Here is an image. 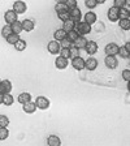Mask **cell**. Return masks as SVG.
Instances as JSON below:
<instances>
[{"label":"cell","mask_w":130,"mask_h":146,"mask_svg":"<svg viewBox=\"0 0 130 146\" xmlns=\"http://www.w3.org/2000/svg\"><path fill=\"white\" fill-rule=\"evenodd\" d=\"M74 30L78 33L79 36H85L91 33V26L88 24H86V22H78V24H76V29Z\"/></svg>","instance_id":"obj_1"},{"label":"cell","mask_w":130,"mask_h":146,"mask_svg":"<svg viewBox=\"0 0 130 146\" xmlns=\"http://www.w3.org/2000/svg\"><path fill=\"white\" fill-rule=\"evenodd\" d=\"M34 103H35L36 108H39V110H47V108H49V106H51V102H49L48 98L42 97V95L36 98V100Z\"/></svg>","instance_id":"obj_2"},{"label":"cell","mask_w":130,"mask_h":146,"mask_svg":"<svg viewBox=\"0 0 130 146\" xmlns=\"http://www.w3.org/2000/svg\"><path fill=\"white\" fill-rule=\"evenodd\" d=\"M118 48H120V46L117 43H108L104 51H106L107 56H116V55H118Z\"/></svg>","instance_id":"obj_3"},{"label":"cell","mask_w":130,"mask_h":146,"mask_svg":"<svg viewBox=\"0 0 130 146\" xmlns=\"http://www.w3.org/2000/svg\"><path fill=\"white\" fill-rule=\"evenodd\" d=\"M69 16H70V20H72L74 24H78V22H81L82 12H81V9H79V8L69 9Z\"/></svg>","instance_id":"obj_4"},{"label":"cell","mask_w":130,"mask_h":146,"mask_svg":"<svg viewBox=\"0 0 130 146\" xmlns=\"http://www.w3.org/2000/svg\"><path fill=\"white\" fill-rule=\"evenodd\" d=\"M12 88V82L9 80H3L0 82V94H11Z\"/></svg>","instance_id":"obj_5"},{"label":"cell","mask_w":130,"mask_h":146,"mask_svg":"<svg viewBox=\"0 0 130 146\" xmlns=\"http://www.w3.org/2000/svg\"><path fill=\"white\" fill-rule=\"evenodd\" d=\"M4 20H5L7 25H12L17 21V15H16V12H13V9H8L4 13Z\"/></svg>","instance_id":"obj_6"},{"label":"cell","mask_w":130,"mask_h":146,"mask_svg":"<svg viewBox=\"0 0 130 146\" xmlns=\"http://www.w3.org/2000/svg\"><path fill=\"white\" fill-rule=\"evenodd\" d=\"M27 5L25 1H15L13 4V12H16V15H22L26 12Z\"/></svg>","instance_id":"obj_7"},{"label":"cell","mask_w":130,"mask_h":146,"mask_svg":"<svg viewBox=\"0 0 130 146\" xmlns=\"http://www.w3.org/2000/svg\"><path fill=\"white\" fill-rule=\"evenodd\" d=\"M72 67L76 70H83L85 69V59L81 56L72 59Z\"/></svg>","instance_id":"obj_8"},{"label":"cell","mask_w":130,"mask_h":146,"mask_svg":"<svg viewBox=\"0 0 130 146\" xmlns=\"http://www.w3.org/2000/svg\"><path fill=\"white\" fill-rule=\"evenodd\" d=\"M104 64H106V67L108 68V69H116L118 65V61H117V59H116V56H106Z\"/></svg>","instance_id":"obj_9"},{"label":"cell","mask_w":130,"mask_h":146,"mask_svg":"<svg viewBox=\"0 0 130 146\" xmlns=\"http://www.w3.org/2000/svg\"><path fill=\"white\" fill-rule=\"evenodd\" d=\"M47 50L51 55H57L60 52V43L56 40H49V43L47 44Z\"/></svg>","instance_id":"obj_10"},{"label":"cell","mask_w":130,"mask_h":146,"mask_svg":"<svg viewBox=\"0 0 130 146\" xmlns=\"http://www.w3.org/2000/svg\"><path fill=\"white\" fill-rule=\"evenodd\" d=\"M96 68H98V60H96L95 58L90 56L87 60H85V69H87V70H90V72H92V70H95Z\"/></svg>","instance_id":"obj_11"},{"label":"cell","mask_w":130,"mask_h":146,"mask_svg":"<svg viewBox=\"0 0 130 146\" xmlns=\"http://www.w3.org/2000/svg\"><path fill=\"white\" fill-rule=\"evenodd\" d=\"M118 13H120V9L115 8V7H112V8L108 9V13H107V16H108V20L112 22H116L118 21L120 18H118Z\"/></svg>","instance_id":"obj_12"},{"label":"cell","mask_w":130,"mask_h":146,"mask_svg":"<svg viewBox=\"0 0 130 146\" xmlns=\"http://www.w3.org/2000/svg\"><path fill=\"white\" fill-rule=\"evenodd\" d=\"M87 42L88 40L86 39L85 36H78L74 42L72 43V46H74L76 48H78V50H83L86 47V44H87Z\"/></svg>","instance_id":"obj_13"},{"label":"cell","mask_w":130,"mask_h":146,"mask_svg":"<svg viewBox=\"0 0 130 146\" xmlns=\"http://www.w3.org/2000/svg\"><path fill=\"white\" fill-rule=\"evenodd\" d=\"M85 50H86V52H87L88 55L96 54L98 52V43L94 42V40H88L87 44H86V47H85Z\"/></svg>","instance_id":"obj_14"},{"label":"cell","mask_w":130,"mask_h":146,"mask_svg":"<svg viewBox=\"0 0 130 146\" xmlns=\"http://www.w3.org/2000/svg\"><path fill=\"white\" fill-rule=\"evenodd\" d=\"M47 143H48V146H61V140L60 137L51 134L47 137Z\"/></svg>","instance_id":"obj_15"},{"label":"cell","mask_w":130,"mask_h":146,"mask_svg":"<svg viewBox=\"0 0 130 146\" xmlns=\"http://www.w3.org/2000/svg\"><path fill=\"white\" fill-rule=\"evenodd\" d=\"M21 26H22V30H25V31H31L34 29V21L33 20H29V18H26V20H24V21L21 22Z\"/></svg>","instance_id":"obj_16"},{"label":"cell","mask_w":130,"mask_h":146,"mask_svg":"<svg viewBox=\"0 0 130 146\" xmlns=\"http://www.w3.org/2000/svg\"><path fill=\"white\" fill-rule=\"evenodd\" d=\"M68 60L67 59H64V58H61V56H57L56 58V60H55V65H56V68L57 69H65V68L68 67Z\"/></svg>","instance_id":"obj_17"},{"label":"cell","mask_w":130,"mask_h":146,"mask_svg":"<svg viewBox=\"0 0 130 146\" xmlns=\"http://www.w3.org/2000/svg\"><path fill=\"white\" fill-rule=\"evenodd\" d=\"M17 100H18V103L26 104V103H29V102H31V94L30 93H21V94L18 95Z\"/></svg>","instance_id":"obj_18"},{"label":"cell","mask_w":130,"mask_h":146,"mask_svg":"<svg viewBox=\"0 0 130 146\" xmlns=\"http://www.w3.org/2000/svg\"><path fill=\"white\" fill-rule=\"evenodd\" d=\"M96 18H98L96 15H95L94 12H91V11H90V12H87L85 15V21H83V22H86V24H88L91 26V25H94L95 22H96Z\"/></svg>","instance_id":"obj_19"},{"label":"cell","mask_w":130,"mask_h":146,"mask_svg":"<svg viewBox=\"0 0 130 146\" xmlns=\"http://www.w3.org/2000/svg\"><path fill=\"white\" fill-rule=\"evenodd\" d=\"M65 33H69V31H72V30H74L76 29V24L72 21V20H68V21H65V22H63V27H61Z\"/></svg>","instance_id":"obj_20"},{"label":"cell","mask_w":130,"mask_h":146,"mask_svg":"<svg viewBox=\"0 0 130 146\" xmlns=\"http://www.w3.org/2000/svg\"><path fill=\"white\" fill-rule=\"evenodd\" d=\"M53 36H55V40H56V42H61L63 39L67 38V33H65L63 29H57V30L55 31Z\"/></svg>","instance_id":"obj_21"},{"label":"cell","mask_w":130,"mask_h":146,"mask_svg":"<svg viewBox=\"0 0 130 146\" xmlns=\"http://www.w3.org/2000/svg\"><path fill=\"white\" fill-rule=\"evenodd\" d=\"M24 111L26 113H34L36 111V106L34 102H29V103L24 104Z\"/></svg>","instance_id":"obj_22"},{"label":"cell","mask_w":130,"mask_h":146,"mask_svg":"<svg viewBox=\"0 0 130 146\" xmlns=\"http://www.w3.org/2000/svg\"><path fill=\"white\" fill-rule=\"evenodd\" d=\"M65 1H67V0H63V1H57V3H56V5H55V11H56L57 13L64 12V11H68Z\"/></svg>","instance_id":"obj_23"},{"label":"cell","mask_w":130,"mask_h":146,"mask_svg":"<svg viewBox=\"0 0 130 146\" xmlns=\"http://www.w3.org/2000/svg\"><path fill=\"white\" fill-rule=\"evenodd\" d=\"M5 39H7V43H9V44H13V46H15L16 43L18 42V40L21 39V38H20V35H18V34H11L9 36H7Z\"/></svg>","instance_id":"obj_24"},{"label":"cell","mask_w":130,"mask_h":146,"mask_svg":"<svg viewBox=\"0 0 130 146\" xmlns=\"http://www.w3.org/2000/svg\"><path fill=\"white\" fill-rule=\"evenodd\" d=\"M118 18H120V20H130V12H129V9H127V8L120 9Z\"/></svg>","instance_id":"obj_25"},{"label":"cell","mask_w":130,"mask_h":146,"mask_svg":"<svg viewBox=\"0 0 130 146\" xmlns=\"http://www.w3.org/2000/svg\"><path fill=\"white\" fill-rule=\"evenodd\" d=\"M13 102H15V98L11 94H4L3 97V104L4 106H12Z\"/></svg>","instance_id":"obj_26"},{"label":"cell","mask_w":130,"mask_h":146,"mask_svg":"<svg viewBox=\"0 0 130 146\" xmlns=\"http://www.w3.org/2000/svg\"><path fill=\"white\" fill-rule=\"evenodd\" d=\"M129 4L127 0H115L113 1V7L117 9H122V8H126V5Z\"/></svg>","instance_id":"obj_27"},{"label":"cell","mask_w":130,"mask_h":146,"mask_svg":"<svg viewBox=\"0 0 130 146\" xmlns=\"http://www.w3.org/2000/svg\"><path fill=\"white\" fill-rule=\"evenodd\" d=\"M11 27H12V33L13 34H18V35H20V33L22 31V26H21V22L20 21H16L15 24L11 25Z\"/></svg>","instance_id":"obj_28"},{"label":"cell","mask_w":130,"mask_h":146,"mask_svg":"<svg viewBox=\"0 0 130 146\" xmlns=\"http://www.w3.org/2000/svg\"><path fill=\"white\" fill-rule=\"evenodd\" d=\"M26 47H27V43H26V40H24V39H20L15 44V48L17 50V51H25Z\"/></svg>","instance_id":"obj_29"},{"label":"cell","mask_w":130,"mask_h":146,"mask_svg":"<svg viewBox=\"0 0 130 146\" xmlns=\"http://www.w3.org/2000/svg\"><path fill=\"white\" fill-rule=\"evenodd\" d=\"M11 34H13L11 25H5V26H3V29H1V35H3L4 38H7V36H9Z\"/></svg>","instance_id":"obj_30"},{"label":"cell","mask_w":130,"mask_h":146,"mask_svg":"<svg viewBox=\"0 0 130 146\" xmlns=\"http://www.w3.org/2000/svg\"><path fill=\"white\" fill-rule=\"evenodd\" d=\"M57 17L60 18L63 22L68 21V20H70V16H69V11H64V12H59L57 13Z\"/></svg>","instance_id":"obj_31"},{"label":"cell","mask_w":130,"mask_h":146,"mask_svg":"<svg viewBox=\"0 0 130 146\" xmlns=\"http://www.w3.org/2000/svg\"><path fill=\"white\" fill-rule=\"evenodd\" d=\"M118 25H120L122 30H130V20H120Z\"/></svg>","instance_id":"obj_32"},{"label":"cell","mask_w":130,"mask_h":146,"mask_svg":"<svg viewBox=\"0 0 130 146\" xmlns=\"http://www.w3.org/2000/svg\"><path fill=\"white\" fill-rule=\"evenodd\" d=\"M9 125V119L5 115H0V128H7Z\"/></svg>","instance_id":"obj_33"},{"label":"cell","mask_w":130,"mask_h":146,"mask_svg":"<svg viewBox=\"0 0 130 146\" xmlns=\"http://www.w3.org/2000/svg\"><path fill=\"white\" fill-rule=\"evenodd\" d=\"M9 137L8 128H0V141H4Z\"/></svg>","instance_id":"obj_34"},{"label":"cell","mask_w":130,"mask_h":146,"mask_svg":"<svg viewBox=\"0 0 130 146\" xmlns=\"http://www.w3.org/2000/svg\"><path fill=\"white\" fill-rule=\"evenodd\" d=\"M78 36H79V35H78V33H77L76 30H72V31H69V33H67V38H68V39H69L72 43L74 42V40H76Z\"/></svg>","instance_id":"obj_35"},{"label":"cell","mask_w":130,"mask_h":146,"mask_svg":"<svg viewBox=\"0 0 130 146\" xmlns=\"http://www.w3.org/2000/svg\"><path fill=\"white\" fill-rule=\"evenodd\" d=\"M118 55H120L122 59H129L130 58V52L126 51L124 47H120V48H118Z\"/></svg>","instance_id":"obj_36"},{"label":"cell","mask_w":130,"mask_h":146,"mask_svg":"<svg viewBox=\"0 0 130 146\" xmlns=\"http://www.w3.org/2000/svg\"><path fill=\"white\" fill-rule=\"evenodd\" d=\"M60 43V48H70L72 47V42H70L68 38H65V39H63Z\"/></svg>","instance_id":"obj_37"},{"label":"cell","mask_w":130,"mask_h":146,"mask_svg":"<svg viewBox=\"0 0 130 146\" xmlns=\"http://www.w3.org/2000/svg\"><path fill=\"white\" fill-rule=\"evenodd\" d=\"M60 56L61 58H64V59H70V51H69V48H60Z\"/></svg>","instance_id":"obj_38"},{"label":"cell","mask_w":130,"mask_h":146,"mask_svg":"<svg viewBox=\"0 0 130 146\" xmlns=\"http://www.w3.org/2000/svg\"><path fill=\"white\" fill-rule=\"evenodd\" d=\"M69 51H70V59H74V58H78V56H79V50L76 48L74 46H72V47H70Z\"/></svg>","instance_id":"obj_39"},{"label":"cell","mask_w":130,"mask_h":146,"mask_svg":"<svg viewBox=\"0 0 130 146\" xmlns=\"http://www.w3.org/2000/svg\"><path fill=\"white\" fill-rule=\"evenodd\" d=\"M65 4H67L68 11H69V9H73V8H77V0H67Z\"/></svg>","instance_id":"obj_40"},{"label":"cell","mask_w":130,"mask_h":146,"mask_svg":"<svg viewBox=\"0 0 130 146\" xmlns=\"http://www.w3.org/2000/svg\"><path fill=\"white\" fill-rule=\"evenodd\" d=\"M85 5L87 7L88 9H94L95 7L98 5V4H96V1H95V0H86V1H85Z\"/></svg>","instance_id":"obj_41"},{"label":"cell","mask_w":130,"mask_h":146,"mask_svg":"<svg viewBox=\"0 0 130 146\" xmlns=\"http://www.w3.org/2000/svg\"><path fill=\"white\" fill-rule=\"evenodd\" d=\"M122 78H124V81L129 82V80H130V69H124L122 70Z\"/></svg>","instance_id":"obj_42"},{"label":"cell","mask_w":130,"mask_h":146,"mask_svg":"<svg viewBox=\"0 0 130 146\" xmlns=\"http://www.w3.org/2000/svg\"><path fill=\"white\" fill-rule=\"evenodd\" d=\"M122 47H124V48L126 50V51H129V52H130V42H126V43H125V46H122Z\"/></svg>","instance_id":"obj_43"},{"label":"cell","mask_w":130,"mask_h":146,"mask_svg":"<svg viewBox=\"0 0 130 146\" xmlns=\"http://www.w3.org/2000/svg\"><path fill=\"white\" fill-rule=\"evenodd\" d=\"M95 1H96L98 5H99V4H104V3H106V0H95Z\"/></svg>","instance_id":"obj_44"},{"label":"cell","mask_w":130,"mask_h":146,"mask_svg":"<svg viewBox=\"0 0 130 146\" xmlns=\"http://www.w3.org/2000/svg\"><path fill=\"white\" fill-rule=\"evenodd\" d=\"M3 97L4 94H0V104H3Z\"/></svg>","instance_id":"obj_45"},{"label":"cell","mask_w":130,"mask_h":146,"mask_svg":"<svg viewBox=\"0 0 130 146\" xmlns=\"http://www.w3.org/2000/svg\"><path fill=\"white\" fill-rule=\"evenodd\" d=\"M0 82H1V80H0Z\"/></svg>","instance_id":"obj_46"}]
</instances>
